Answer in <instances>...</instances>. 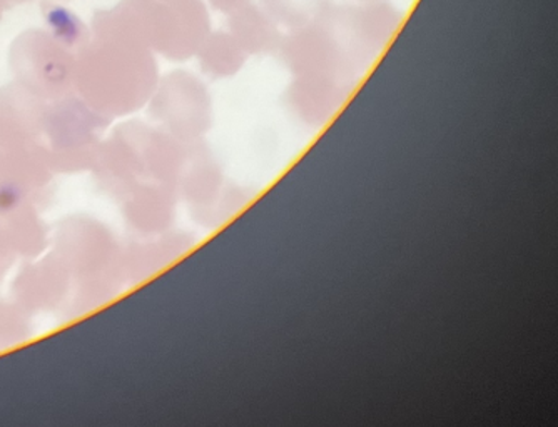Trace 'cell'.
I'll list each match as a JSON object with an SVG mask.
<instances>
[{
  "instance_id": "obj_1",
  "label": "cell",
  "mask_w": 558,
  "mask_h": 427,
  "mask_svg": "<svg viewBox=\"0 0 558 427\" xmlns=\"http://www.w3.org/2000/svg\"><path fill=\"white\" fill-rule=\"evenodd\" d=\"M40 12L46 19V24L49 25L50 34L59 44L65 47L86 44L89 30L74 12L62 5L52 4L49 0L40 2Z\"/></svg>"
},
{
  "instance_id": "obj_3",
  "label": "cell",
  "mask_w": 558,
  "mask_h": 427,
  "mask_svg": "<svg viewBox=\"0 0 558 427\" xmlns=\"http://www.w3.org/2000/svg\"><path fill=\"white\" fill-rule=\"evenodd\" d=\"M9 5L5 4V0H0V19H2V15H4L5 11H9Z\"/></svg>"
},
{
  "instance_id": "obj_2",
  "label": "cell",
  "mask_w": 558,
  "mask_h": 427,
  "mask_svg": "<svg viewBox=\"0 0 558 427\" xmlns=\"http://www.w3.org/2000/svg\"><path fill=\"white\" fill-rule=\"evenodd\" d=\"M25 2H31V0H5V4H8L9 8H12L14 4H25Z\"/></svg>"
}]
</instances>
